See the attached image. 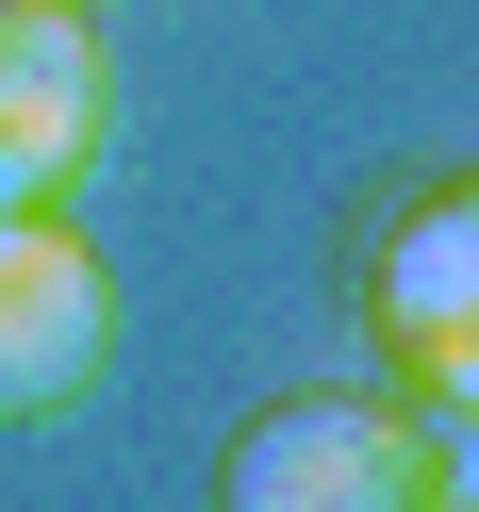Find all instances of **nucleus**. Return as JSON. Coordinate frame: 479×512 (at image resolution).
I'll list each match as a JSON object with an SVG mask.
<instances>
[{
	"mask_svg": "<svg viewBox=\"0 0 479 512\" xmlns=\"http://www.w3.org/2000/svg\"><path fill=\"white\" fill-rule=\"evenodd\" d=\"M215 512H430V430L380 397H281L232 446Z\"/></svg>",
	"mask_w": 479,
	"mask_h": 512,
	"instance_id": "f257e3e1",
	"label": "nucleus"
},
{
	"mask_svg": "<svg viewBox=\"0 0 479 512\" xmlns=\"http://www.w3.org/2000/svg\"><path fill=\"white\" fill-rule=\"evenodd\" d=\"M100 166V34L83 0H0V215H50Z\"/></svg>",
	"mask_w": 479,
	"mask_h": 512,
	"instance_id": "f03ea898",
	"label": "nucleus"
},
{
	"mask_svg": "<svg viewBox=\"0 0 479 512\" xmlns=\"http://www.w3.org/2000/svg\"><path fill=\"white\" fill-rule=\"evenodd\" d=\"M364 298H380V347L413 364V397H430L413 430H446V413H479V182L380 232Z\"/></svg>",
	"mask_w": 479,
	"mask_h": 512,
	"instance_id": "7ed1b4c3",
	"label": "nucleus"
},
{
	"mask_svg": "<svg viewBox=\"0 0 479 512\" xmlns=\"http://www.w3.org/2000/svg\"><path fill=\"white\" fill-rule=\"evenodd\" d=\"M116 347V298H100V248L67 215H0V413H67Z\"/></svg>",
	"mask_w": 479,
	"mask_h": 512,
	"instance_id": "20e7f679",
	"label": "nucleus"
},
{
	"mask_svg": "<svg viewBox=\"0 0 479 512\" xmlns=\"http://www.w3.org/2000/svg\"><path fill=\"white\" fill-rule=\"evenodd\" d=\"M430 512H479V413H446V430H430Z\"/></svg>",
	"mask_w": 479,
	"mask_h": 512,
	"instance_id": "39448f33",
	"label": "nucleus"
}]
</instances>
